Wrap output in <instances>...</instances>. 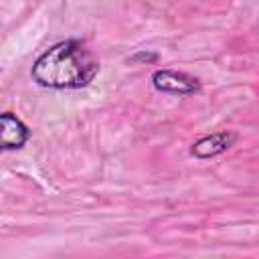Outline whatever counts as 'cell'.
Instances as JSON below:
<instances>
[{
  "label": "cell",
  "instance_id": "2",
  "mask_svg": "<svg viewBox=\"0 0 259 259\" xmlns=\"http://www.w3.org/2000/svg\"><path fill=\"white\" fill-rule=\"evenodd\" d=\"M152 85L162 93L172 95H192L200 91V81L184 71L158 69L152 73Z\"/></svg>",
  "mask_w": 259,
  "mask_h": 259
},
{
  "label": "cell",
  "instance_id": "3",
  "mask_svg": "<svg viewBox=\"0 0 259 259\" xmlns=\"http://www.w3.org/2000/svg\"><path fill=\"white\" fill-rule=\"evenodd\" d=\"M235 142H237L235 132H229V130L214 132V134H208V136H202L200 140H196L190 148V154L200 158V160H206V158H212V156L227 152Z\"/></svg>",
  "mask_w": 259,
  "mask_h": 259
},
{
  "label": "cell",
  "instance_id": "1",
  "mask_svg": "<svg viewBox=\"0 0 259 259\" xmlns=\"http://www.w3.org/2000/svg\"><path fill=\"white\" fill-rule=\"evenodd\" d=\"M99 71L93 53L75 38L61 40L47 49L32 65L30 77L47 89H81L87 87Z\"/></svg>",
  "mask_w": 259,
  "mask_h": 259
},
{
  "label": "cell",
  "instance_id": "4",
  "mask_svg": "<svg viewBox=\"0 0 259 259\" xmlns=\"http://www.w3.org/2000/svg\"><path fill=\"white\" fill-rule=\"evenodd\" d=\"M0 125H2V150H18L30 138V130L10 111H4L0 115Z\"/></svg>",
  "mask_w": 259,
  "mask_h": 259
}]
</instances>
